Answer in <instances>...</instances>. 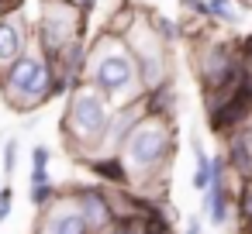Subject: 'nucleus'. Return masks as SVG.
<instances>
[{"label": "nucleus", "instance_id": "obj_1", "mask_svg": "<svg viewBox=\"0 0 252 234\" xmlns=\"http://www.w3.org/2000/svg\"><path fill=\"white\" fill-rule=\"evenodd\" d=\"M176 155V124L169 117L145 114L125 138L118 158L128 176V189H142L152 182H166L169 158Z\"/></svg>", "mask_w": 252, "mask_h": 234}, {"label": "nucleus", "instance_id": "obj_2", "mask_svg": "<svg viewBox=\"0 0 252 234\" xmlns=\"http://www.w3.org/2000/svg\"><path fill=\"white\" fill-rule=\"evenodd\" d=\"M80 83H90L94 90H100L114 107L131 104V100L142 97L138 69H135V59H131L128 45L121 38L107 35V31H100L87 45V69H83Z\"/></svg>", "mask_w": 252, "mask_h": 234}, {"label": "nucleus", "instance_id": "obj_3", "mask_svg": "<svg viewBox=\"0 0 252 234\" xmlns=\"http://www.w3.org/2000/svg\"><path fill=\"white\" fill-rule=\"evenodd\" d=\"M111 114H114V104L100 90H94L90 83H76L69 90L59 131H63V141H66L73 158H80V162L94 158V152L111 124Z\"/></svg>", "mask_w": 252, "mask_h": 234}, {"label": "nucleus", "instance_id": "obj_4", "mask_svg": "<svg viewBox=\"0 0 252 234\" xmlns=\"http://www.w3.org/2000/svg\"><path fill=\"white\" fill-rule=\"evenodd\" d=\"M0 93L18 114L42 110L52 100V66L38 49H28L0 73Z\"/></svg>", "mask_w": 252, "mask_h": 234}, {"label": "nucleus", "instance_id": "obj_5", "mask_svg": "<svg viewBox=\"0 0 252 234\" xmlns=\"http://www.w3.org/2000/svg\"><path fill=\"white\" fill-rule=\"evenodd\" d=\"M135 59V69H138V86L142 93L156 90L159 83L173 79V62H169V45L152 31V21L145 14H138V21L128 28V35L121 38Z\"/></svg>", "mask_w": 252, "mask_h": 234}, {"label": "nucleus", "instance_id": "obj_6", "mask_svg": "<svg viewBox=\"0 0 252 234\" xmlns=\"http://www.w3.org/2000/svg\"><path fill=\"white\" fill-rule=\"evenodd\" d=\"M83 14L73 0H42L35 18V42L45 59L59 55L69 42L83 38Z\"/></svg>", "mask_w": 252, "mask_h": 234}, {"label": "nucleus", "instance_id": "obj_7", "mask_svg": "<svg viewBox=\"0 0 252 234\" xmlns=\"http://www.w3.org/2000/svg\"><path fill=\"white\" fill-rule=\"evenodd\" d=\"M193 73L204 83V93H218V90H231L242 83L245 62L238 55V45L200 38L193 45Z\"/></svg>", "mask_w": 252, "mask_h": 234}, {"label": "nucleus", "instance_id": "obj_8", "mask_svg": "<svg viewBox=\"0 0 252 234\" xmlns=\"http://www.w3.org/2000/svg\"><path fill=\"white\" fill-rule=\"evenodd\" d=\"M35 234H94L73 200V193H59L45 210H42V220H38V231Z\"/></svg>", "mask_w": 252, "mask_h": 234}, {"label": "nucleus", "instance_id": "obj_9", "mask_svg": "<svg viewBox=\"0 0 252 234\" xmlns=\"http://www.w3.org/2000/svg\"><path fill=\"white\" fill-rule=\"evenodd\" d=\"M73 200H76V207L94 234H107L114 227V213H111L104 186H80V189H73Z\"/></svg>", "mask_w": 252, "mask_h": 234}, {"label": "nucleus", "instance_id": "obj_10", "mask_svg": "<svg viewBox=\"0 0 252 234\" xmlns=\"http://www.w3.org/2000/svg\"><path fill=\"white\" fill-rule=\"evenodd\" d=\"M25 52H28V21L21 7H14L7 14H0V73Z\"/></svg>", "mask_w": 252, "mask_h": 234}, {"label": "nucleus", "instance_id": "obj_11", "mask_svg": "<svg viewBox=\"0 0 252 234\" xmlns=\"http://www.w3.org/2000/svg\"><path fill=\"white\" fill-rule=\"evenodd\" d=\"M204 213L214 227H224L235 213V189L228 182H211V189L204 193Z\"/></svg>", "mask_w": 252, "mask_h": 234}, {"label": "nucleus", "instance_id": "obj_12", "mask_svg": "<svg viewBox=\"0 0 252 234\" xmlns=\"http://www.w3.org/2000/svg\"><path fill=\"white\" fill-rule=\"evenodd\" d=\"M190 152H193V176H190V182H193L197 193H207L211 189V155L204 152L200 138H190Z\"/></svg>", "mask_w": 252, "mask_h": 234}, {"label": "nucleus", "instance_id": "obj_13", "mask_svg": "<svg viewBox=\"0 0 252 234\" xmlns=\"http://www.w3.org/2000/svg\"><path fill=\"white\" fill-rule=\"evenodd\" d=\"M207 18L221 21L228 28H238L242 25V7H238V0H207Z\"/></svg>", "mask_w": 252, "mask_h": 234}, {"label": "nucleus", "instance_id": "obj_14", "mask_svg": "<svg viewBox=\"0 0 252 234\" xmlns=\"http://www.w3.org/2000/svg\"><path fill=\"white\" fill-rule=\"evenodd\" d=\"M149 21H152V31H156L166 45H173V42H180V38H183L180 21H173V18H166V14H152Z\"/></svg>", "mask_w": 252, "mask_h": 234}, {"label": "nucleus", "instance_id": "obj_15", "mask_svg": "<svg viewBox=\"0 0 252 234\" xmlns=\"http://www.w3.org/2000/svg\"><path fill=\"white\" fill-rule=\"evenodd\" d=\"M18 158H21V141H18V138L0 141V169H4L7 176L18 172Z\"/></svg>", "mask_w": 252, "mask_h": 234}, {"label": "nucleus", "instance_id": "obj_16", "mask_svg": "<svg viewBox=\"0 0 252 234\" xmlns=\"http://www.w3.org/2000/svg\"><path fill=\"white\" fill-rule=\"evenodd\" d=\"M59 196V189H56V182H42V186H28V200H32V207L35 210H45L52 200Z\"/></svg>", "mask_w": 252, "mask_h": 234}, {"label": "nucleus", "instance_id": "obj_17", "mask_svg": "<svg viewBox=\"0 0 252 234\" xmlns=\"http://www.w3.org/2000/svg\"><path fill=\"white\" fill-rule=\"evenodd\" d=\"M52 162V148L49 145H35L32 148V169H49Z\"/></svg>", "mask_w": 252, "mask_h": 234}, {"label": "nucleus", "instance_id": "obj_18", "mask_svg": "<svg viewBox=\"0 0 252 234\" xmlns=\"http://www.w3.org/2000/svg\"><path fill=\"white\" fill-rule=\"evenodd\" d=\"M11 207H14V189L4 186V189H0V224L11 217Z\"/></svg>", "mask_w": 252, "mask_h": 234}, {"label": "nucleus", "instance_id": "obj_19", "mask_svg": "<svg viewBox=\"0 0 252 234\" xmlns=\"http://www.w3.org/2000/svg\"><path fill=\"white\" fill-rule=\"evenodd\" d=\"M183 234H204V227H200V217H190V224H187V231Z\"/></svg>", "mask_w": 252, "mask_h": 234}, {"label": "nucleus", "instance_id": "obj_20", "mask_svg": "<svg viewBox=\"0 0 252 234\" xmlns=\"http://www.w3.org/2000/svg\"><path fill=\"white\" fill-rule=\"evenodd\" d=\"M242 234H252V224H242Z\"/></svg>", "mask_w": 252, "mask_h": 234}]
</instances>
